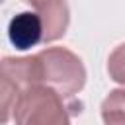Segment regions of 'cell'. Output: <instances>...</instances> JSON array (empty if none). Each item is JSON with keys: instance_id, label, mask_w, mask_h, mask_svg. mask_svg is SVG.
<instances>
[{"instance_id": "3957f363", "label": "cell", "mask_w": 125, "mask_h": 125, "mask_svg": "<svg viewBox=\"0 0 125 125\" xmlns=\"http://www.w3.org/2000/svg\"><path fill=\"white\" fill-rule=\"evenodd\" d=\"M39 84V62L37 57H8L0 61V125H4L20 96Z\"/></svg>"}, {"instance_id": "5b68a950", "label": "cell", "mask_w": 125, "mask_h": 125, "mask_svg": "<svg viewBox=\"0 0 125 125\" xmlns=\"http://www.w3.org/2000/svg\"><path fill=\"white\" fill-rule=\"evenodd\" d=\"M43 23V43H51L64 35L68 27V6L64 2H31Z\"/></svg>"}, {"instance_id": "52a82bcc", "label": "cell", "mask_w": 125, "mask_h": 125, "mask_svg": "<svg viewBox=\"0 0 125 125\" xmlns=\"http://www.w3.org/2000/svg\"><path fill=\"white\" fill-rule=\"evenodd\" d=\"M107 72H109V76L115 82L125 86V43L115 47L113 53L109 55V59H107Z\"/></svg>"}, {"instance_id": "277c9868", "label": "cell", "mask_w": 125, "mask_h": 125, "mask_svg": "<svg viewBox=\"0 0 125 125\" xmlns=\"http://www.w3.org/2000/svg\"><path fill=\"white\" fill-rule=\"evenodd\" d=\"M8 37L10 43L20 51L43 43V23L39 14L31 8V12H21L14 16L8 25Z\"/></svg>"}, {"instance_id": "6da1fadb", "label": "cell", "mask_w": 125, "mask_h": 125, "mask_svg": "<svg viewBox=\"0 0 125 125\" xmlns=\"http://www.w3.org/2000/svg\"><path fill=\"white\" fill-rule=\"evenodd\" d=\"M39 84L55 90L61 98L78 94L86 82V68L82 61L64 47H49L39 51Z\"/></svg>"}, {"instance_id": "8992f818", "label": "cell", "mask_w": 125, "mask_h": 125, "mask_svg": "<svg viewBox=\"0 0 125 125\" xmlns=\"http://www.w3.org/2000/svg\"><path fill=\"white\" fill-rule=\"evenodd\" d=\"M104 125H125V90H113L102 102Z\"/></svg>"}, {"instance_id": "7a4b0ae2", "label": "cell", "mask_w": 125, "mask_h": 125, "mask_svg": "<svg viewBox=\"0 0 125 125\" xmlns=\"http://www.w3.org/2000/svg\"><path fill=\"white\" fill-rule=\"evenodd\" d=\"M12 115L16 125H70L62 98L41 84L27 88L20 96Z\"/></svg>"}]
</instances>
